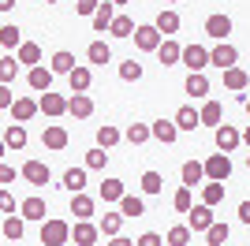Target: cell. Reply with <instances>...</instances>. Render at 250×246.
Masks as SVG:
<instances>
[{"label": "cell", "instance_id": "63", "mask_svg": "<svg viewBox=\"0 0 250 246\" xmlns=\"http://www.w3.org/2000/svg\"><path fill=\"white\" fill-rule=\"evenodd\" d=\"M198 246H209V243H198Z\"/></svg>", "mask_w": 250, "mask_h": 246}, {"label": "cell", "instance_id": "56", "mask_svg": "<svg viewBox=\"0 0 250 246\" xmlns=\"http://www.w3.org/2000/svg\"><path fill=\"white\" fill-rule=\"evenodd\" d=\"M15 8V0H0V11H11Z\"/></svg>", "mask_w": 250, "mask_h": 246}, {"label": "cell", "instance_id": "48", "mask_svg": "<svg viewBox=\"0 0 250 246\" xmlns=\"http://www.w3.org/2000/svg\"><path fill=\"white\" fill-rule=\"evenodd\" d=\"M104 164H108V153H104L101 145H94V149L86 153V168H94V172H101Z\"/></svg>", "mask_w": 250, "mask_h": 246}, {"label": "cell", "instance_id": "33", "mask_svg": "<svg viewBox=\"0 0 250 246\" xmlns=\"http://www.w3.org/2000/svg\"><path fill=\"white\" fill-rule=\"evenodd\" d=\"M153 26L165 34V38H172V34L179 30V15H176V11H161V15L153 19Z\"/></svg>", "mask_w": 250, "mask_h": 246}, {"label": "cell", "instance_id": "42", "mask_svg": "<svg viewBox=\"0 0 250 246\" xmlns=\"http://www.w3.org/2000/svg\"><path fill=\"white\" fill-rule=\"evenodd\" d=\"M228 235H231V227L217 220V224H213V227L206 231V243H209V246H224V243H228Z\"/></svg>", "mask_w": 250, "mask_h": 246}, {"label": "cell", "instance_id": "61", "mask_svg": "<svg viewBox=\"0 0 250 246\" xmlns=\"http://www.w3.org/2000/svg\"><path fill=\"white\" fill-rule=\"evenodd\" d=\"M165 4H179V0H165Z\"/></svg>", "mask_w": 250, "mask_h": 246}, {"label": "cell", "instance_id": "15", "mask_svg": "<svg viewBox=\"0 0 250 246\" xmlns=\"http://www.w3.org/2000/svg\"><path fill=\"white\" fill-rule=\"evenodd\" d=\"M179 175H183V186H190V190H194V186L206 179V161H187L183 168H179Z\"/></svg>", "mask_w": 250, "mask_h": 246}, {"label": "cell", "instance_id": "10", "mask_svg": "<svg viewBox=\"0 0 250 246\" xmlns=\"http://www.w3.org/2000/svg\"><path fill=\"white\" fill-rule=\"evenodd\" d=\"M38 112H42V101H34V97H19V101L11 104V120H15V123L34 120Z\"/></svg>", "mask_w": 250, "mask_h": 246}, {"label": "cell", "instance_id": "20", "mask_svg": "<svg viewBox=\"0 0 250 246\" xmlns=\"http://www.w3.org/2000/svg\"><path fill=\"white\" fill-rule=\"evenodd\" d=\"M153 138H157V142H165V145H172V142L179 138L176 120H157V123H153Z\"/></svg>", "mask_w": 250, "mask_h": 246}, {"label": "cell", "instance_id": "39", "mask_svg": "<svg viewBox=\"0 0 250 246\" xmlns=\"http://www.w3.org/2000/svg\"><path fill=\"white\" fill-rule=\"evenodd\" d=\"M190 235H194V231H190L187 224H176V227L165 235V243H168V246H190Z\"/></svg>", "mask_w": 250, "mask_h": 246}, {"label": "cell", "instance_id": "1", "mask_svg": "<svg viewBox=\"0 0 250 246\" xmlns=\"http://www.w3.org/2000/svg\"><path fill=\"white\" fill-rule=\"evenodd\" d=\"M42 243L45 246L71 243V224H67V220H42Z\"/></svg>", "mask_w": 250, "mask_h": 246}, {"label": "cell", "instance_id": "4", "mask_svg": "<svg viewBox=\"0 0 250 246\" xmlns=\"http://www.w3.org/2000/svg\"><path fill=\"white\" fill-rule=\"evenodd\" d=\"M231 175V157L228 153H213L206 157V179H213V183H224Z\"/></svg>", "mask_w": 250, "mask_h": 246}, {"label": "cell", "instance_id": "41", "mask_svg": "<svg viewBox=\"0 0 250 246\" xmlns=\"http://www.w3.org/2000/svg\"><path fill=\"white\" fill-rule=\"evenodd\" d=\"M120 224H124V213H104L97 227H101V235L112 239V235H120Z\"/></svg>", "mask_w": 250, "mask_h": 246}, {"label": "cell", "instance_id": "29", "mask_svg": "<svg viewBox=\"0 0 250 246\" xmlns=\"http://www.w3.org/2000/svg\"><path fill=\"white\" fill-rule=\"evenodd\" d=\"M19 209H22V220H45V213H49V205L42 198H26Z\"/></svg>", "mask_w": 250, "mask_h": 246}, {"label": "cell", "instance_id": "31", "mask_svg": "<svg viewBox=\"0 0 250 246\" xmlns=\"http://www.w3.org/2000/svg\"><path fill=\"white\" fill-rule=\"evenodd\" d=\"M22 145H26V127L11 123L8 131H4V149H22Z\"/></svg>", "mask_w": 250, "mask_h": 246}, {"label": "cell", "instance_id": "8", "mask_svg": "<svg viewBox=\"0 0 250 246\" xmlns=\"http://www.w3.org/2000/svg\"><path fill=\"white\" fill-rule=\"evenodd\" d=\"M49 164H45V161H26V164H22V179H26V183H30V186H45V183H49Z\"/></svg>", "mask_w": 250, "mask_h": 246}, {"label": "cell", "instance_id": "54", "mask_svg": "<svg viewBox=\"0 0 250 246\" xmlns=\"http://www.w3.org/2000/svg\"><path fill=\"white\" fill-rule=\"evenodd\" d=\"M108 246H135V239H124V235H112V239H108Z\"/></svg>", "mask_w": 250, "mask_h": 246}, {"label": "cell", "instance_id": "36", "mask_svg": "<svg viewBox=\"0 0 250 246\" xmlns=\"http://www.w3.org/2000/svg\"><path fill=\"white\" fill-rule=\"evenodd\" d=\"M19 63H30V67H38V63H42V45L22 41V45H19Z\"/></svg>", "mask_w": 250, "mask_h": 246}, {"label": "cell", "instance_id": "57", "mask_svg": "<svg viewBox=\"0 0 250 246\" xmlns=\"http://www.w3.org/2000/svg\"><path fill=\"white\" fill-rule=\"evenodd\" d=\"M243 142H247V145H250V127H247V131H243Z\"/></svg>", "mask_w": 250, "mask_h": 246}, {"label": "cell", "instance_id": "46", "mask_svg": "<svg viewBox=\"0 0 250 246\" xmlns=\"http://www.w3.org/2000/svg\"><path fill=\"white\" fill-rule=\"evenodd\" d=\"M172 205H176V213H190V209H194V198H190V186H179L176 194H172Z\"/></svg>", "mask_w": 250, "mask_h": 246}, {"label": "cell", "instance_id": "62", "mask_svg": "<svg viewBox=\"0 0 250 246\" xmlns=\"http://www.w3.org/2000/svg\"><path fill=\"white\" fill-rule=\"evenodd\" d=\"M247 168H250V157H247Z\"/></svg>", "mask_w": 250, "mask_h": 246}, {"label": "cell", "instance_id": "43", "mask_svg": "<svg viewBox=\"0 0 250 246\" xmlns=\"http://www.w3.org/2000/svg\"><path fill=\"white\" fill-rule=\"evenodd\" d=\"M202 202L206 205H220L224 202V183H213V179H209V183L202 186Z\"/></svg>", "mask_w": 250, "mask_h": 246}, {"label": "cell", "instance_id": "7", "mask_svg": "<svg viewBox=\"0 0 250 246\" xmlns=\"http://www.w3.org/2000/svg\"><path fill=\"white\" fill-rule=\"evenodd\" d=\"M67 142H71V134H67V127H60V123H49V127L42 131V145L52 149V153L67 149Z\"/></svg>", "mask_w": 250, "mask_h": 246}, {"label": "cell", "instance_id": "25", "mask_svg": "<svg viewBox=\"0 0 250 246\" xmlns=\"http://www.w3.org/2000/svg\"><path fill=\"white\" fill-rule=\"evenodd\" d=\"M71 213H75V220H90V216H94V198L90 194H71Z\"/></svg>", "mask_w": 250, "mask_h": 246}, {"label": "cell", "instance_id": "6", "mask_svg": "<svg viewBox=\"0 0 250 246\" xmlns=\"http://www.w3.org/2000/svg\"><path fill=\"white\" fill-rule=\"evenodd\" d=\"M161 41H165V34L157 30L153 22H142V26L135 30V45L142 52H157V49H161Z\"/></svg>", "mask_w": 250, "mask_h": 246}, {"label": "cell", "instance_id": "9", "mask_svg": "<svg viewBox=\"0 0 250 246\" xmlns=\"http://www.w3.org/2000/svg\"><path fill=\"white\" fill-rule=\"evenodd\" d=\"M97 235H101V227L90 224V220H79V224L71 227V243H75V246H94Z\"/></svg>", "mask_w": 250, "mask_h": 246}, {"label": "cell", "instance_id": "24", "mask_svg": "<svg viewBox=\"0 0 250 246\" xmlns=\"http://www.w3.org/2000/svg\"><path fill=\"white\" fill-rule=\"evenodd\" d=\"M112 22H116L112 0H104L101 8H97V15H94V30H97V34H104V30H112Z\"/></svg>", "mask_w": 250, "mask_h": 246}, {"label": "cell", "instance_id": "58", "mask_svg": "<svg viewBox=\"0 0 250 246\" xmlns=\"http://www.w3.org/2000/svg\"><path fill=\"white\" fill-rule=\"evenodd\" d=\"M112 4H131V0H112Z\"/></svg>", "mask_w": 250, "mask_h": 246}, {"label": "cell", "instance_id": "30", "mask_svg": "<svg viewBox=\"0 0 250 246\" xmlns=\"http://www.w3.org/2000/svg\"><path fill=\"white\" fill-rule=\"evenodd\" d=\"M86 60L97 63V67H104V63L112 60V49H108L104 41H90V49H86Z\"/></svg>", "mask_w": 250, "mask_h": 246}, {"label": "cell", "instance_id": "53", "mask_svg": "<svg viewBox=\"0 0 250 246\" xmlns=\"http://www.w3.org/2000/svg\"><path fill=\"white\" fill-rule=\"evenodd\" d=\"M0 183H15V168L11 164H0Z\"/></svg>", "mask_w": 250, "mask_h": 246}, {"label": "cell", "instance_id": "18", "mask_svg": "<svg viewBox=\"0 0 250 246\" xmlns=\"http://www.w3.org/2000/svg\"><path fill=\"white\" fill-rule=\"evenodd\" d=\"M157 56H161V63H165V67H172V63L183 60V45H176L172 38H165V41H161V49H157Z\"/></svg>", "mask_w": 250, "mask_h": 246}, {"label": "cell", "instance_id": "34", "mask_svg": "<svg viewBox=\"0 0 250 246\" xmlns=\"http://www.w3.org/2000/svg\"><path fill=\"white\" fill-rule=\"evenodd\" d=\"M124 134H120V127H112V123H104V127H97V145L101 149H112L116 142H120Z\"/></svg>", "mask_w": 250, "mask_h": 246}, {"label": "cell", "instance_id": "44", "mask_svg": "<svg viewBox=\"0 0 250 246\" xmlns=\"http://www.w3.org/2000/svg\"><path fill=\"white\" fill-rule=\"evenodd\" d=\"M161 190H165L161 172H142V194H161Z\"/></svg>", "mask_w": 250, "mask_h": 246}, {"label": "cell", "instance_id": "49", "mask_svg": "<svg viewBox=\"0 0 250 246\" xmlns=\"http://www.w3.org/2000/svg\"><path fill=\"white\" fill-rule=\"evenodd\" d=\"M97 8H101V0H75V11H79V15H90V19H94Z\"/></svg>", "mask_w": 250, "mask_h": 246}, {"label": "cell", "instance_id": "38", "mask_svg": "<svg viewBox=\"0 0 250 246\" xmlns=\"http://www.w3.org/2000/svg\"><path fill=\"white\" fill-rule=\"evenodd\" d=\"M120 213L135 220V216L146 213V202H142V198H135V194H124V202H120Z\"/></svg>", "mask_w": 250, "mask_h": 246}, {"label": "cell", "instance_id": "52", "mask_svg": "<svg viewBox=\"0 0 250 246\" xmlns=\"http://www.w3.org/2000/svg\"><path fill=\"white\" fill-rule=\"evenodd\" d=\"M11 104H15V101H11V90H8V86H0V108L11 112Z\"/></svg>", "mask_w": 250, "mask_h": 246}, {"label": "cell", "instance_id": "32", "mask_svg": "<svg viewBox=\"0 0 250 246\" xmlns=\"http://www.w3.org/2000/svg\"><path fill=\"white\" fill-rule=\"evenodd\" d=\"M67 82H71V93H86L90 82H94V75H90V67H75V71L67 75Z\"/></svg>", "mask_w": 250, "mask_h": 246}, {"label": "cell", "instance_id": "16", "mask_svg": "<svg viewBox=\"0 0 250 246\" xmlns=\"http://www.w3.org/2000/svg\"><path fill=\"white\" fill-rule=\"evenodd\" d=\"M38 101H42V112H45V116H52V120L67 112V97H60V93H52V90H49V93H42Z\"/></svg>", "mask_w": 250, "mask_h": 246}, {"label": "cell", "instance_id": "28", "mask_svg": "<svg viewBox=\"0 0 250 246\" xmlns=\"http://www.w3.org/2000/svg\"><path fill=\"white\" fill-rule=\"evenodd\" d=\"M124 138L131 145H146L149 138H153V127H146V123H131V127L124 131Z\"/></svg>", "mask_w": 250, "mask_h": 246}, {"label": "cell", "instance_id": "45", "mask_svg": "<svg viewBox=\"0 0 250 246\" xmlns=\"http://www.w3.org/2000/svg\"><path fill=\"white\" fill-rule=\"evenodd\" d=\"M22 231H26V227H22V216H8V220H4V239H8V243H19Z\"/></svg>", "mask_w": 250, "mask_h": 246}, {"label": "cell", "instance_id": "5", "mask_svg": "<svg viewBox=\"0 0 250 246\" xmlns=\"http://www.w3.org/2000/svg\"><path fill=\"white\" fill-rule=\"evenodd\" d=\"M213 142H217L220 153H235V149H239V142H243V134L235 131L231 123H220L217 131H213Z\"/></svg>", "mask_w": 250, "mask_h": 246}, {"label": "cell", "instance_id": "51", "mask_svg": "<svg viewBox=\"0 0 250 246\" xmlns=\"http://www.w3.org/2000/svg\"><path fill=\"white\" fill-rule=\"evenodd\" d=\"M0 209H4V213H8V216H15V198H11L8 190L0 194Z\"/></svg>", "mask_w": 250, "mask_h": 246}, {"label": "cell", "instance_id": "19", "mask_svg": "<svg viewBox=\"0 0 250 246\" xmlns=\"http://www.w3.org/2000/svg\"><path fill=\"white\" fill-rule=\"evenodd\" d=\"M60 186H63V190H71V194H83V190H86V168H67Z\"/></svg>", "mask_w": 250, "mask_h": 246}, {"label": "cell", "instance_id": "17", "mask_svg": "<svg viewBox=\"0 0 250 246\" xmlns=\"http://www.w3.org/2000/svg\"><path fill=\"white\" fill-rule=\"evenodd\" d=\"M176 127L179 131H194V127H202V112L194 108V104H183L176 112Z\"/></svg>", "mask_w": 250, "mask_h": 246}, {"label": "cell", "instance_id": "3", "mask_svg": "<svg viewBox=\"0 0 250 246\" xmlns=\"http://www.w3.org/2000/svg\"><path fill=\"white\" fill-rule=\"evenodd\" d=\"M235 60H239V49H235V45H228V41H217V49H209V63H213V67H220V71L235 67Z\"/></svg>", "mask_w": 250, "mask_h": 246}, {"label": "cell", "instance_id": "12", "mask_svg": "<svg viewBox=\"0 0 250 246\" xmlns=\"http://www.w3.org/2000/svg\"><path fill=\"white\" fill-rule=\"evenodd\" d=\"M206 34H209L213 41H224V38L231 34V19L224 15V11H217V15H209V19H206Z\"/></svg>", "mask_w": 250, "mask_h": 246}, {"label": "cell", "instance_id": "37", "mask_svg": "<svg viewBox=\"0 0 250 246\" xmlns=\"http://www.w3.org/2000/svg\"><path fill=\"white\" fill-rule=\"evenodd\" d=\"M0 45H4V52L19 49V45H22V30H19V26H11V22H8V26L0 30Z\"/></svg>", "mask_w": 250, "mask_h": 246}, {"label": "cell", "instance_id": "2", "mask_svg": "<svg viewBox=\"0 0 250 246\" xmlns=\"http://www.w3.org/2000/svg\"><path fill=\"white\" fill-rule=\"evenodd\" d=\"M217 224V216H213V205H194V209H190L187 213V227L190 231H194V235H198V231H209V227Z\"/></svg>", "mask_w": 250, "mask_h": 246}, {"label": "cell", "instance_id": "55", "mask_svg": "<svg viewBox=\"0 0 250 246\" xmlns=\"http://www.w3.org/2000/svg\"><path fill=\"white\" fill-rule=\"evenodd\" d=\"M239 220H243V224H250V202L239 205Z\"/></svg>", "mask_w": 250, "mask_h": 246}, {"label": "cell", "instance_id": "23", "mask_svg": "<svg viewBox=\"0 0 250 246\" xmlns=\"http://www.w3.org/2000/svg\"><path fill=\"white\" fill-rule=\"evenodd\" d=\"M124 179H104L101 183V202L104 205H112V202H124Z\"/></svg>", "mask_w": 250, "mask_h": 246}, {"label": "cell", "instance_id": "50", "mask_svg": "<svg viewBox=\"0 0 250 246\" xmlns=\"http://www.w3.org/2000/svg\"><path fill=\"white\" fill-rule=\"evenodd\" d=\"M135 246H168V243L157 235V231H146V235H138V239H135Z\"/></svg>", "mask_w": 250, "mask_h": 246}, {"label": "cell", "instance_id": "14", "mask_svg": "<svg viewBox=\"0 0 250 246\" xmlns=\"http://www.w3.org/2000/svg\"><path fill=\"white\" fill-rule=\"evenodd\" d=\"M90 112H94L90 93H71V97H67V116H75V120H86Z\"/></svg>", "mask_w": 250, "mask_h": 246}, {"label": "cell", "instance_id": "59", "mask_svg": "<svg viewBox=\"0 0 250 246\" xmlns=\"http://www.w3.org/2000/svg\"><path fill=\"white\" fill-rule=\"evenodd\" d=\"M247 116H250V97H247Z\"/></svg>", "mask_w": 250, "mask_h": 246}, {"label": "cell", "instance_id": "21", "mask_svg": "<svg viewBox=\"0 0 250 246\" xmlns=\"http://www.w3.org/2000/svg\"><path fill=\"white\" fill-rule=\"evenodd\" d=\"M247 82H250V75L243 71V67H228V71H224V90L243 93V90H247Z\"/></svg>", "mask_w": 250, "mask_h": 246}, {"label": "cell", "instance_id": "11", "mask_svg": "<svg viewBox=\"0 0 250 246\" xmlns=\"http://www.w3.org/2000/svg\"><path fill=\"white\" fill-rule=\"evenodd\" d=\"M183 63H187L190 71H206L209 67V49L206 45H187V49H183Z\"/></svg>", "mask_w": 250, "mask_h": 246}, {"label": "cell", "instance_id": "47", "mask_svg": "<svg viewBox=\"0 0 250 246\" xmlns=\"http://www.w3.org/2000/svg\"><path fill=\"white\" fill-rule=\"evenodd\" d=\"M120 79H124V82H138V79H142V63H138L135 56L124 60V63H120Z\"/></svg>", "mask_w": 250, "mask_h": 246}, {"label": "cell", "instance_id": "27", "mask_svg": "<svg viewBox=\"0 0 250 246\" xmlns=\"http://www.w3.org/2000/svg\"><path fill=\"white\" fill-rule=\"evenodd\" d=\"M49 67H52V75H71L79 63H75L71 52H63V49H60V52H52V63H49Z\"/></svg>", "mask_w": 250, "mask_h": 246}, {"label": "cell", "instance_id": "22", "mask_svg": "<svg viewBox=\"0 0 250 246\" xmlns=\"http://www.w3.org/2000/svg\"><path fill=\"white\" fill-rule=\"evenodd\" d=\"M183 90H187L190 97H209V79L202 71H190L187 82H183Z\"/></svg>", "mask_w": 250, "mask_h": 246}, {"label": "cell", "instance_id": "35", "mask_svg": "<svg viewBox=\"0 0 250 246\" xmlns=\"http://www.w3.org/2000/svg\"><path fill=\"white\" fill-rule=\"evenodd\" d=\"M135 30H138V26H135L131 15H116V22H112V30H108V34H112V38H135Z\"/></svg>", "mask_w": 250, "mask_h": 246}, {"label": "cell", "instance_id": "60", "mask_svg": "<svg viewBox=\"0 0 250 246\" xmlns=\"http://www.w3.org/2000/svg\"><path fill=\"white\" fill-rule=\"evenodd\" d=\"M45 4H60V0H45Z\"/></svg>", "mask_w": 250, "mask_h": 246}, {"label": "cell", "instance_id": "26", "mask_svg": "<svg viewBox=\"0 0 250 246\" xmlns=\"http://www.w3.org/2000/svg\"><path fill=\"white\" fill-rule=\"evenodd\" d=\"M198 112H202V123H206V127H213V131H217L220 120H224V108H220V101H206Z\"/></svg>", "mask_w": 250, "mask_h": 246}, {"label": "cell", "instance_id": "40", "mask_svg": "<svg viewBox=\"0 0 250 246\" xmlns=\"http://www.w3.org/2000/svg\"><path fill=\"white\" fill-rule=\"evenodd\" d=\"M15 71H19V60H15L11 52H4V60H0V86H11Z\"/></svg>", "mask_w": 250, "mask_h": 246}, {"label": "cell", "instance_id": "13", "mask_svg": "<svg viewBox=\"0 0 250 246\" xmlns=\"http://www.w3.org/2000/svg\"><path fill=\"white\" fill-rule=\"evenodd\" d=\"M26 82H30V90L34 93H49L52 90V67H30V75H26Z\"/></svg>", "mask_w": 250, "mask_h": 246}]
</instances>
